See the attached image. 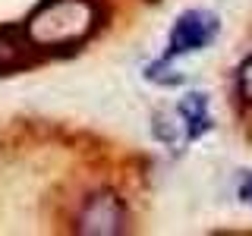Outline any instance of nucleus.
I'll use <instances>...</instances> for the list:
<instances>
[{"label": "nucleus", "mask_w": 252, "mask_h": 236, "mask_svg": "<svg viewBox=\"0 0 252 236\" xmlns=\"http://www.w3.org/2000/svg\"><path fill=\"white\" fill-rule=\"evenodd\" d=\"M152 126H155V136L161 139L164 145H170L173 151H177V148H183L186 142H189V136H186V126H183V120H180V114H177V110L158 114Z\"/></svg>", "instance_id": "6"}, {"label": "nucleus", "mask_w": 252, "mask_h": 236, "mask_svg": "<svg viewBox=\"0 0 252 236\" xmlns=\"http://www.w3.org/2000/svg\"><path fill=\"white\" fill-rule=\"evenodd\" d=\"M218 31H220V19L211 10H186L173 22L170 38H167V54L161 57V63H170L173 57L208 47L218 38Z\"/></svg>", "instance_id": "3"}, {"label": "nucleus", "mask_w": 252, "mask_h": 236, "mask_svg": "<svg viewBox=\"0 0 252 236\" xmlns=\"http://www.w3.org/2000/svg\"><path fill=\"white\" fill-rule=\"evenodd\" d=\"M177 114H180V120H183V126H186L189 142L202 139L205 132L211 129V123H215L211 120V110H208V94H199V91L186 94V98L177 104Z\"/></svg>", "instance_id": "5"}, {"label": "nucleus", "mask_w": 252, "mask_h": 236, "mask_svg": "<svg viewBox=\"0 0 252 236\" xmlns=\"http://www.w3.org/2000/svg\"><path fill=\"white\" fill-rule=\"evenodd\" d=\"M101 10L94 0H44L26 19V38L38 47V54L76 51L94 35Z\"/></svg>", "instance_id": "1"}, {"label": "nucleus", "mask_w": 252, "mask_h": 236, "mask_svg": "<svg viewBox=\"0 0 252 236\" xmlns=\"http://www.w3.org/2000/svg\"><path fill=\"white\" fill-rule=\"evenodd\" d=\"M38 47L26 38L22 29H0V76L29 69L32 63H38Z\"/></svg>", "instance_id": "4"}, {"label": "nucleus", "mask_w": 252, "mask_h": 236, "mask_svg": "<svg viewBox=\"0 0 252 236\" xmlns=\"http://www.w3.org/2000/svg\"><path fill=\"white\" fill-rule=\"evenodd\" d=\"M236 94H240V101L246 107H252V54L236 69Z\"/></svg>", "instance_id": "7"}, {"label": "nucleus", "mask_w": 252, "mask_h": 236, "mask_svg": "<svg viewBox=\"0 0 252 236\" xmlns=\"http://www.w3.org/2000/svg\"><path fill=\"white\" fill-rule=\"evenodd\" d=\"M126 227H129V211L117 192L89 195L76 214V233L85 236H114L126 233Z\"/></svg>", "instance_id": "2"}, {"label": "nucleus", "mask_w": 252, "mask_h": 236, "mask_svg": "<svg viewBox=\"0 0 252 236\" xmlns=\"http://www.w3.org/2000/svg\"><path fill=\"white\" fill-rule=\"evenodd\" d=\"M240 199L252 205V177H243V183H240Z\"/></svg>", "instance_id": "8"}]
</instances>
